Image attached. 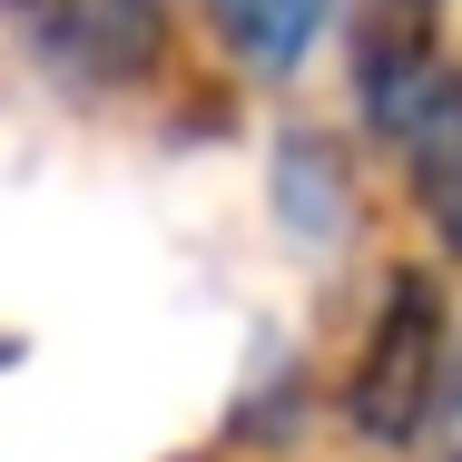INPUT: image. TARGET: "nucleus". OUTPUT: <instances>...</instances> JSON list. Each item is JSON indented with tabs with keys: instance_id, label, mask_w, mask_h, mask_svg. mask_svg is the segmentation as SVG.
Returning <instances> with one entry per match:
<instances>
[{
	"instance_id": "f257e3e1",
	"label": "nucleus",
	"mask_w": 462,
	"mask_h": 462,
	"mask_svg": "<svg viewBox=\"0 0 462 462\" xmlns=\"http://www.w3.org/2000/svg\"><path fill=\"white\" fill-rule=\"evenodd\" d=\"M355 108L393 148L403 197L423 207L433 246L462 256V69L433 50L423 20H365L355 30Z\"/></svg>"
},
{
	"instance_id": "f03ea898",
	"label": "nucleus",
	"mask_w": 462,
	"mask_h": 462,
	"mask_svg": "<svg viewBox=\"0 0 462 462\" xmlns=\"http://www.w3.org/2000/svg\"><path fill=\"white\" fill-rule=\"evenodd\" d=\"M462 383V355H453V305L433 266H393L383 295H374V325L345 365V433L374 443V453H423L443 403Z\"/></svg>"
},
{
	"instance_id": "7ed1b4c3",
	"label": "nucleus",
	"mask_w": 462,
	"mask_h": 462,
	"mask_svg": "<svg viewBox=\"0 0 462 462\" xmlns=\"http://www.w3.org/2000/svg\"><path fill=\"white\" fill-rule=\"evenodd\" d=\"M0 30L69 98H128L168 69V0H0Z\"/></svg>"
},
{
	"instance_id": "20e7f679",
	"label": "nucleus",
	"mask_w": 462,
	"mask_h": 462,
	"mask_svg": "<svg viewBox=\"0 0 462 462\" xmlns=\"http://www.w3.org/2000/svg\"><path fill=\"white\" fill-rule=\"evenodd\" d=\"M325 20H335V0H207V30H217L226 60H236L246 79H266V89L315 60Z\"/></svg>"
},
{
	"instance_id": "39448f33",
	"label": "nucleus",
	"mask_w": 462,
	"mask_h": 462,
	"mask_svg": "<svg viewBox=\"0 0 462 462\" xmlns=\"http://www.w3.org/2000/svg\"><path fill=\"white\" fill-rule=\"evenodd\" d=\"M276 207L305 246H345L355 236V168L335 138H285L276 148Z\"/></svg>"
},
{
	"instance_id": "423d86ee",
	"label": "nucleus",
	"mask_w": 462,
	"mask_h": 462,
	"mask_svg": "<svg viewBox=\"0 0 462 462\" xmlns=\"http://www.w3.org/2000/svg\"><path fill=\"white\" fill-rule=\"evenodd\" d=\"M433 10L443 0H365V20H423V30H433Z\"/></svg>"
}]
</instances>
